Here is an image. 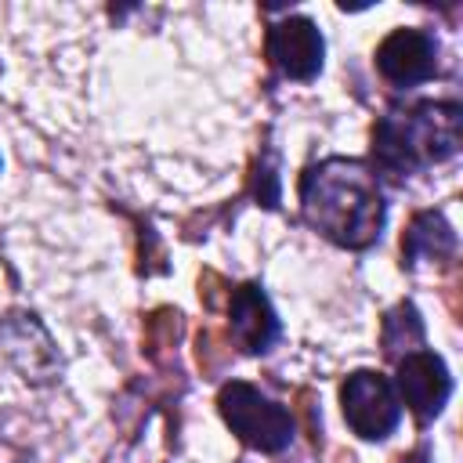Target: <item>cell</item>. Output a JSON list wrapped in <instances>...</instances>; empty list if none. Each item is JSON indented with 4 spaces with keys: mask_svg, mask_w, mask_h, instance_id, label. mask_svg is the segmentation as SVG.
<instances>
[{
    "mask_svg": "<svg viewBox=\"0 0 463 463\" xmlns=\"http://www.w3.org/2000/svg\"><path fill=\"white\" fill-rule=\"evenodd\" d=\"M221 416L224 423L257 452H282L293 441V416L289 409H282L279 402H271L268 394H260L253 383L246 380H232L221 387Z\"/></svg>",
    "mask_w": 463,
    "mask_h": 463,
    "instance_id": "obj_3",
    "label": "cell"
},
{
    "mask_svg": "<svg viewBox=\"0 0 463 463\" xmlns=\"http://www.w3.org/2000/svg\"><path fill=\"white\" fill-rule=\"evenodd\" d=\"M340 402H344L347 427L358 438H369V441L387 438L402 420V402H398L394 383L383 373H373V369L351 373L340 387Z\"/></svg>",
    "mask_w": 463,
    "mask_h": 463,
    "instance_id": "obj_4",
    "label": "cell"
},
{
    "mask_svg": "<svg viewBox=\"0 0 463 463\" xmlns=\"http://www.w3.org/2000/svg\"><path fill=\"white\" fill-rule=\"evenodd\" d=\"M463 145V109L456 101H420L412 109H391L376 119L373 156L391 177L416 174L445 163Z\"/></svg>",
    "mask_w": 463,
    "mask_h": 463,
    "instance_id": "obj_2",
    "label": "cell"
},
{
    "mask_svg": "<svg viewBox=\"0 0 463 463\" xmlns=\"http://www.w3.org/2000/svg\"><path fill=\"white\" fill-rule=\"evenodd\" d=\"M203 282H206V286H221V279H217L213 271H206V275H203ZM206 304H210V307H217V289H206Z\"/></svg>",
    "mask_w": 463,
    "mask_h": 463,
    "instance_id": "obj_12",
    "label": "cell"
},
{
    "mask_svg": "<svg viewBox=\"0 0 463 463\" xmlns=\"http://www.w3.org/2000/svg\"><path fill=\"white\" fill-rule=\"evenodd\" d=\"M394 383H398L405 405L420 420H434L445 409L449 394H452V376H449L445 362L434 351H423V347H416V351H409V354L398 358Z\"/></svg>",
    "mask_w": 463,
    "mask_h": 463,
    "instance_id": "obj_5",
    "label": "cell"
},
{
    "mask_svg": "<svg viewBox=\"0 0 463 463\" xmlns=\"http://www.w3.org/2000/svg\"><path fill=\"white\" fill-rule=\"evenodd\" d=\"M322 51L326 43L311 18L289 14L268 29V58L289 80H315L322 69Z\"/></svg>",
    "mask_w": 463,
    "mask_h": 463,
    "instance_id": "obj_7",
    "label": "cell"
},
{
    "mask_svg": "<svg viewBox=\"0 0 463 463\" xmlns=\"http://www.w3.org/2000/svg\"><path fill=\"white\" fill-rule=\"evenodd\" d=\"M300 210L311 228L347 250L380 239L383 195L376 174L358 159H322L300 177Z\"/></svg>",
    "mask_w": 463,
    "mask_h": 463,
    "instance_id": "obj_1",
    "label": "cell"
},
{
    "mask_svg": "<svg viewBox=\"0 0 463 463\" xmlns=\"http://www.w3.org/2000/svg\"><path fill=\"white\" fill-rule=\"evenodd\" d=\"M253 192L264 206H275L279 203V174H275V159H264L257 163V177H253Z\"/></svg>",
    "mask_w": 463,
    "mask_h": 463,
    "instance_id": "obj_11",
    "label": "cell"
},
{
    "mask_svg": "<svg viewBox=\"0 0 463 463\" xmlns=\"http://www.w3.org/2000/svg\"><path fill=\"white\" fill-rule=\"evenodd\" d=\"M228 315H232V340L246 354H264L279 340V318L257 282H242L228 289Z\"/></svg>",
    "mask_w": 463,
    "mask_h": 463,
    "instance_id": "obj_8",
    "label": "cell"
},
{
    "mask_svg": "<svg viewBox=\"0 0 463 463\" xmlns=\"http://www.w3.org/2000/svg\"><path fill=\"white\" fill-rule=\"evenodd\" d=\"M402 253H405V264H420V260H449L456 253V232L452 224L427 210V213H416L405 239H402Z\"/></svg>",
    "mask_w": 463,
    "mask_h": 463,
    "instance_id": "obj_9",
    "label": "cell"
},
{
    "mask_svg": "<svg viewBox=\"0 0 463 463\" xmlns=\"http://www.w3.org/2000/svg\"><path fill=\"white\" fill-rule=\"evenodd\" d=\"M416 347H423V322L412 304H398L383 318V351L398 362L402 354H409Z\"/></svg>",
    "mask_w": 463,
    "mask_h": 463,
    "instance_id": "obj_10",
    "label": "cell"
},
{
    "mask_svg": "<svg viewBox=\"0 0 463 463\" xmlns=\"http://www.w3.org/2000/svg\"><path fill=\"white\" fill-rule=\"evenodd\" d=\"M376 69L394 87H416L438 72V43L423 29H394L376 47Z\"/></svg>",
    "mask_w": 463,
    "mask_h": 463,
    "instance_id": "obj_6",
    "label": "cell"
}]
</instances>
